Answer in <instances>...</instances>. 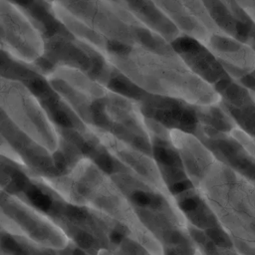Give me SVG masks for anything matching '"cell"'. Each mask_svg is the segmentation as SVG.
<instances>
[{"label": "cell", "mask_w": 255, "mask_h": 255, "mask_svg": "<svg viewBox=\"0 0 255 255\" xmlns=\"http://www.w3.org/2000/svg\"><path fill=\"white\" fill-rule=\"evenodd\" d=\"M48 79L89 127L152 156L151 134L135 101L73 68L56 67Z\"/></svg>", "instance_id": "6da1fadb"}, {"label": "cell", "mask_w": 255, "mask_h": 255, "mask_svg": "<svg viewBox=\"0 0 255 255\" xmlns=\"http://www.w3.org/2000/svg\"><path fill=\"white\" fill-rule=\"evenodd\" d=\"M105 55L147 93L180 99L200 107L222 103L221 94L195 74L176 52H156L142 46L112 41L108 43Z\"/></svg>", "instance_id": "7a4b0ae2"}, {"label": "cell", "mask_w": 255, "mask_h": 255, "mask_svg": "<svg viewBox=\"0 0 255 255\" xmlns=\"http://www.w3.org/2000/svg\"><path fill=\"white\" fill-rule=\"evenodd\" d=\"M46 178L68 200L87 205L126 228L148 253H163L160 243L142 225L112 176L90 158L82 157L65 174Z\"/></svg>", "instance_id": "3957f363"}, {"label": "cell", "mask_w": 255, "mask_h": 255, "mask_svg": "<svg viewBox=\"0 0 255 255\" xmlns=\"http://www.w3.org/2000/svg\"><path fill=\"white\" fill-rule=\"evenodd\" d=\"M196 187L234 251L255 254V182L216 158Z\"/></svg>", "instance_id": "277c9868"}, {"label": "cell", "mask_w": 255, "mask_h": 255, "mask_svg": "<svg viewBox=\"0 0 255 255\" xmlns=\"http://www.w3.org/2000/svg\"><path fill=\"white\" fill-rule=\"evenodd\" d=\"M111 176L130 202L142 225L160 243L164 253L196 252L188 223L169 190L153 185L128 168Z\"/></svg>", "instance_id": "5b68a950"}, {"label": "cell", "mask_w": 255, "mask_h": 255, "mask_svg": "<svg viewBox=\"0 0 255 255\" xmlns=\"http://www.w3.org/2000/svg\"><path fill=\"white\" fill-rule=\"evenodd\" d=\"M1 111L27 135L55 153L61 135L36 96L20 81L1 77Z\"/></svg>", "instance_id": "8992f818"}, {"label": "cell", "mask_w": 255, "mask_h": 255, "mask_svg": "<svg viewBox=\"0 0 255 255\" xmlns=\"http://www.w3.org/2000/svg\"><path fill=\"white\" fill-rule=\"evenodd\" d=\"M1 230L24 236L53 253L66 252L65 249L76 245L48 215L2 189Z\"/></svg>", "instance_id": "52a82bcc"}, {"label": "cell", "mask_w": 255, "mask_h": 255, "mask_svg": "<svg viewBox=\"0 0 255 255\" xmlns=\"http://www.w3.org/2000/svg\"><path fill=\"white\" fill-rule=\"evenodd\" d=\"M2 50L14 58L35 64L45 52V39L40 30L17 5L2 0Z\"/></svg>", "instance_id": "ba28073f"}, {"label": "cell", "mask_w": 255, "mask_h": 255, "mask_svg": "<svg viewBox=\"0 0 255 255\" xmlns=\"http://www.w3.org/2000/svg\"><path fill=\"white\" fill-rule=\"evenodd\" d=\"M136 103L145 118L161 124L168 129L177 128L195 133L200 124L197 106L180 99L146 92Z\"/></svg>", "instance_id": "9c48e42d"}, {"label": "cell", "mask_w": 255, "mask_h": 255, "mask_svg": "<svg viewBox=\"0 0 255 255\" xmlns=\"http://www.w3.org/2000/svg\"><path fill=\"white\" fill-rule=\"evenodd\" d=\"M1 136L7 140L20 157L22 164L31 172L45 177L60 175L54 153L22 131L3 111H1Z\"/></svg>", "instance_id": "30bf717a"}, {"label": "cell", "mask_w": 255, "mask_h": 255, "mask_svg": "<svg viewBox=\"0 0 255 255\" xmlns=\"http://www.w3.org/2000/svg\"><path fill=\"white\" fill-rule=\"evenodd\" d=\"M170 44L185 64L195 74L210 83L220 94L230 84L231 79L223 64L198 39L187 34H180Z\"/></svg>", "instance_id": "8fae6325"}, {"label": "cell", "mask_w": 255, "mask_h": 255, "mask_svg": "<svg viewBox=\"0 0 255 255\" xmlns=\"http://www.w3.org/2000/svg\"><path fill=\"white\" fill-rule=\"evenodd\" d=\"M205 45L223 66L238 69L244 75L255 72V48L240 38L221 31L213 32Z\"/></svg>", "instance_id": "7c38bea8"}, {"label": "cell", "mask_w": 255, "mask_h": 255, "mask_svg": "<svg viewBox=\"0 0 255 255\" xmlns=\"http://www.w3.org/2000/svg\"><path fill=\"white\" fill-rule=\"evenodd\" d=\"M229 135L241 150L244 151L253 162H255V136L237 125L231 128Z\"/></svg>", "instance_id": "4fadbf2b"}, {"label": "cell", "mask_w": 255, "mask_h": 255, "mask_svg": "<svg viewBox=\"0 0 255 255\" xmlns=\"http://www.w3.org/2000/svg\"><path fill=\"white\" fill-rule=\"evenodd\" d=\"M243 15L255 25V0H234Z\"/></svg>", "instance_id": "5bb4252c"}, {"label": "cell", "mask_w": 255, "mask_h": 255, "mask_svg": "<svg viewBox=\"0 0 255 255\" xmlns=\"http://www.w3.org/2000/svg\"><path fill=\"white\" fill-rule=\"evenodd\" d=\"M47 1H51V0H47Z\"/></svg>", "instance_id": "9a60e30c"}]
</instances>
